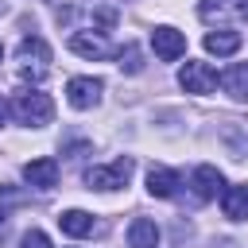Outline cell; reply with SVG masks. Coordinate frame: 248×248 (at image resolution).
Instances as JSON below:
<instances>
[{"label":"cell","mask_w":248,"mask_h":248,"mask_svg":"<svg viewBox=\"0 0 248 248\" xmlns=\"http://www.w3.org/2000/svg\"><path fill=\"white\" fill-rule=\"evenodd\" d=\"M12 112H16L19 124L43 128V124H50V116H54V101H50L46 93H39V89H27V93H19V97L12 101Z\"/></svg>","instance_id":"obj_1"},{"label":"cell","mask_w":248,"mask_h":248,"mask_svg":"<svg viewBox=\"0 0 248 248\" xmlns=\"http://www.w3.org/2000/svg\"><path fill=\"white\" fill-rule=\"evenodd\" d=\"M132 170H136V163L124 155V159H116L112 167H89V170H85V186H89V190H120V186H128Z\"/></svg>","instance_id":"obj_2"},{"label":"cell","mask_w":248,"mask_h":248,"mask_svg":"<svg viewBox=\"0 0 248 248\" xmlns=\"http://www.w3.org/2000/svg\"><path fill=\"white\" fill-rule=\"evenodd\" d=\"M19 78H31V81H39L43 74H46V62H50V46L39 39V35H27L23 43H19Z\"/></svg>","instance_id":"obj_3"},{"label":"cell","mask_w":248,"mask_h":248,"mask_svg":"<svg viewBox=\"0 0 248 248\" xmlns=\"http://www.w3.org/2000/svg\"><path fill=\"white\" fill-rule=\"evenodd\" d=\"M217 81H221V74H217L209 62H186V66L178 70V85H182L186 93H213Z\"/></svg>","instance_id":"obj_4"},{"label":"cell","mask_w":248,"mask_h":248,"mask_svg":"<svg viewBox=\"0 0 248 248\" xmlns=\"http://www.w3.org/2000/svg\"><path fill=\"white\" fill-rule=\"evenodd\" d=\"M151 50H155V58L174 62V58L186 54V35L174 31V27H155V31H151Z\"/></svg>","instance_id":"obj_5"},{"label":"cell","mask_w":248,"mask_h":248,"mask_svg":"<svg viewBox=\"0 0 248 248\" xmlns=\"http://www.w3.org/2000/svg\"><path fill=\"white\" fill-rule=\"evenodd\" d=\"M101 78H70L66 81V101L74 105V108H93L97 101H101Z\"/></svg>","instance_id":"obj_6"},{"label":"cell","mask_w":248,"mask_h":248,"mask_svg":"<svg viewBox=\"0 0 248 248\" xmlns=\"http://www.w3.org/2000/svg\"><path fill=\"white\" fill-rule=\"evenodd\" d=\"M190 186H194V198H198V202H213L217 194H225V178H221V170L209 167V163H202V167L190 174Z\"/></svg>","instance_id":"obj_7"},{"label":"cell","mask_w":248,"mask_h":248,"mask_svg":"<svg viewBox=\"0 0 248 248\" xmlns=\"http://www.w3.org/2000/svg\"><path fill=\"white\" fill-rule=\"evenodd\" d=\"M23 182L35 186V190H54V186H58V163H54L50 155L31 159V163L23 167Z\"/></svg>","instance_id":"obj_8"},{"label":"cell","mask_w":248,"mask_h":248,"mask_svg":"<svg viewBox=\"0 0 248 248\" xmlns=\"http://www.w3.org/2000/svg\"><path fill=\"white\" fill-rule=\"evenodd\" d=\"M182 186V178L170 170V167H151L147 170V194L151 198H174Z\"/></svg>","instance_id":"obj_9"},{"label":"cell","mask_w":248,"mask_h":248,"mask_svg":"<svg viewBox=\"0 0 248 248\" xmlns=\"http://www.w3.org/2000/svg\"><path fill=\"white\" fill-rule=\"evenodd\" d=\"M70 50L81 54V58H108V54H112V46H108L101 35H89V31H74V35H70Z\"/></svg>","instance_id":"obj_10"},{"label":"cell","mask_w":248,"mask_h":248,"mask_svg":"<svg viewBox=\"0 0 248 248\" xmlns=\"http://www.w3.org/2000/svg\"><path fill=\"white\" fill-rule=\"evenodd\" d=\"M58 229H62L66 236H89V232L97 229V221H93V213H85V209H66V213H58Z\"/></svg>","instance_id":"obj_11"},{"label":"cell","mask_w":248,"mask_h":248,"mask_svg":"<svg viewBox=\"0 0 248 248\" xmlns=\"http://www.w3.org/2000/svg\"><path fill=\"white\" fill-rule=\"evenodd\" d=\"M221 85H225V93H229V97L248 101V62H232V66L221 74Z\"/></svg>","instance_id":"obj_12"},{"label":"cell","mask_w":248,"mask_h":248,"mask_svg":"<svg viewBox=\"0 0 248 248\" xmlns=\"http://www.w3.org/2000/svg\"><path fill=\"white\" fill-rule=\"evenodd\" d=\"M128 244H132V248H155V244H159V225L147 221V217H136V221L128 225Z\"/></svg>","instance_id":"obj_13"},{"label":"cell","mask_w":248,"mask_h":248,"mask_svg":"<svg viewBox=\"0 0 248 248\" xmlns=\"http://www.w3.org/2000/svg\"><path fill=\"white\" fill-rule=\"evenodd\" d=\"M221 205L229 221H248V186H229L221 194Z\"/></svg>","instance_id":"obj_14"},{"label":"cell","mask_w":248,"mask_h":248,"mask_svg":"<svg viewBox=\"0 0 248 248\" xmlns=\"http://www.w3.org/2000/svg\"><path fill=\"white\" fill-rule=\"evenodd\" d=\"M205 50L217 54V58H229V54L240 50V35L236 31H209L205 35Z\"/></svg>","instance_id":"obj_15"},{"label":"cell","mask_w":248,"mask_h":248,"mask_svg":"<svg viewBox=\"0 0 248 248\" xmlns=\"http://www.w3.org/2000/svg\"><path fill=\"white\" fill-rule=\"evenodd\" d=\"M240 8H244V0H202L198 16H202L205 23H213V19H225V16H236V19H240Z\"/></svg>","instance_id":"obj_16"},{"label":"cell","mask_w":248,"mask_h":248,"mask_svg":"<svg viewBox=\"0 0 248 248\" xmlns=\"http://www.w3.org/2000/svg\"><path fill=\"white\" fill-rule=\"evenodd\" d=\"M120 70H128V74H140V70H143V62H140V46L120 50Z\"/></svg>","instance_id":"obj_17"},{"label":"cell","mask_w":248,"mask_h":248,"mask_svg":"<svg viewBox=\"0 0 248 248\" xmlns=\"http://www.w3.org/2000/svg\"><path fill=\"white\" fill-rule=\"evenodd\" d=\"M23 248H50V240H46V232L27 229V232H23Z\"/></svg>","instance_id":"obj_18"},{"label":"cell","mask_w":248,"mask_h":248,"mask_svg":"<svg viewBox=\"0 0 248 248\" xmlns=\"http://www.w3.org/2000/svg\"><path fill=\"white\" fill-rule=\"evenodd\" d=\"M4 120H8V101L0 97V124H4Z\"/></svg>","instance_id":"obj_19"},{"label":"cell","mask_w":248,"mask_h":248,"mask_svg":"<svg viewBox=\"0 0 248 248\" xmlns=\"http://www.w3.org/2000/svg\"><path fill=\"white\" fill-rule=\"evenodd\" d=\"M0 225H4V209H0Z\"/></svg>","instance_id":"obj_20"},{"label":"cell","mask_w":248,"mask_h":248,"mask_svg":"<svg viewBox=\"0 0 248 248\" xmlns=\"http://www.w3.org/2000/svg\"><path fill=\"white\" fill-rule=\"evenodd\" d=\"M0 58H4V46H0Z\"/></svg>","instance_id":"obj_21"}]
</instances>
